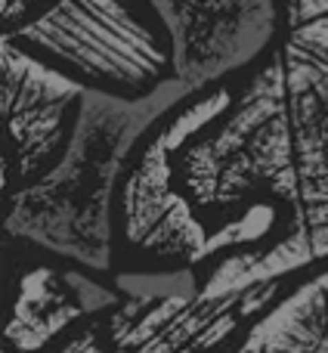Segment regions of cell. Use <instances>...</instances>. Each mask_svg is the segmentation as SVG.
Segmentation results:
<instances>
[{
    "label": "cell",
    "instance_id": "10",
    "mask_svg": "<svg viewBox=\"0 0 328 353\" xmlns=\"http://www.w3.org/2000/svg\"><path fill=\"white\" fill-rule=\"evenodd\" d=\"M285 37L328 62V0H285Z\"/></svg>",
    "mask_w": 328,
    "mask_h": 353
},
{
    "label": "cell",
    "instance_id": "3",
    "mask_svg": "<svg viewBox=\"0 0 328 353\" xmlns=\"http://www.w3.org/2000/svg\"><path fill=\"white\" fill-rule=\"evenodd\" d=\"M192 93L167 81L146 99L84 93L65 155L37 183L6 195V236L34 251L112 276L118 270L115 201L140 143Z\"/></svg>",
    "mask_w": 328,
    "mask_h": 353
},
{
    "label": "cell",
    "instance_id": "4",
    "mask_svg": "<svg viewBox=\"0 0 328 353\" xmlns=\"http://www.w3.org/2000/svg\"><path fill=\"white\" fill-rule=\"evenodd\" d=\"M232 81L198 90L164 115L140 143L127 165L115 201V248L130 270L201 267L238 245H257L288 226L282 208L269 201L245 208L223 226H214L195 211L174 176V152L195 130L211 124L229 103ZM118 267V270H124Z\"/></svg>",
    "mask_w": 328,
    "mask_h": 353
},
{
    "label": "cell",
    "instance_id": "8",
    "mask_svg": "<svg viewBox=\"0 0 328 353\" xmlns=\"http://www.w3.org/2000/svg\"><path fill=\"white\" fill-rule=\"evenodd\" d=\"M124 301V292L103 273L74 263H37L22 270L6 325L3 353H47L56 341Z\"/></svg>",
    "mask_w": 328,
    "mask_h": 353
},
{
    "label": "cell",
    "instance_id": "5",
    "mask_svg": "<svg viewBox=\"0 0 328 353\" xmlns=\"http://www.w3.org/2000/svg\"><path fill=\"white\" fill-rule=\"evenodd\" d=\"M3 41L105 97L146 99L176 81L174 37L155 0H59Z\"/></svg>",
    "mask_w": 328,
    "mask_h": 353
},
{
    "label": "cell",
    "instance_id": "9",
    "mask_svg": "<svg viewBox=\"0 0 328 353\" xmlns=\"http://www.w3.org/2000/svg\"><path fill=\"white\" fill-rule=\"evenodd\" d=\"M236 353H328V261L307 270L254 319Z\"/></svg>",
    "mask_w": 328,
    "mask_h": 353
},
{
    "label": "cell",
    "instance_id": "2",
    "mask_svg": "<svg viewBox=\"0 0 328 353\" xmlns=\"http://www.w3.org/2000/svg\"><path fill=\"white\" fill-rule=\"evenodd\" d=\"M328 245L285 226L257 245H238L201 267L115 270L124 301L72 329L47 353H214L245 335Z\"/></svg>",
    "mask_w": 328,
    "mask_h": 353
},
{
    "label": "cell",
    "instance_id": "1",
    "mask_svg": "<svg viewBox=\"0 0 328 353\" xmlns=\"http://www.w3.org/2000/svg\"><path fill=\"white\" fill-rule=\"evenodd\" d=\"M174 176L214 226L269 201L328 245V62L282 37L232 78L226 109L176 146Z\"/></svg>",
    "mask_w": 328,
    "mask_h": 353
},
{
    "label": "cell",
    "instance_id": "11",
    "mask_svg": "<svg viewBox=\"0 0 328 353\" xmlns=\"http://www.w3.org/2000/svg\"><path fill=\"white\" fill-rule=\"evenodd\" d=\"M59 0H0V12H3V34H16L19 28L37 22L50 6Z\"/></svg>",
    "mask_w": 328,
    "mask_h": 353
},
{
    "label": "cell",
    "instance_id": "7",
    "mask_svg": "<svg viewBox=\"0 0 328 353\" xmlns=\"http://www.w3.org/2000/svg\"><path fill=\"white\" fill-rule=\"evenodd\" d=\"M0 56L3 112L10 128L3 195H12L59 165L78 128L87 90L10 41H0Z\"/></svg>",
    "mask_w": 328,
    "mask_h": 353
},
{
    "label": "cell",
    "instance_id": "6",
    "mask_svg": "<svg viewBox=\"0 0 328 353\" xmlns=\"http://www.w3.org/2000/svg\"><path fill=\"white\" fill-rule=\"evenodd\" d=\"M174 37L176 81L192 90L242 78L285 37V0H155Z\"/></svg>",
    "mask_w": 328,
    "mask_h": 353
}]
</instances>
